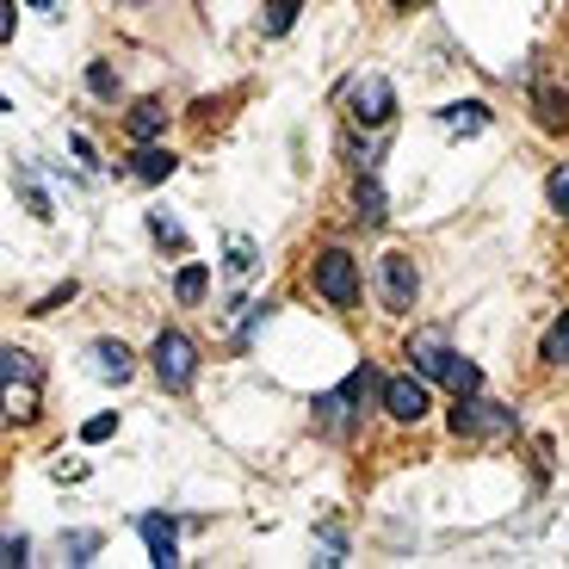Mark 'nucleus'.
<instances>
[{"mask_svg": "<svg viewBox=\"0 0 569 569\" xmlns=\"http://www.w3.org/2000/svg\"><path fill=\"white\" fill-rule=\"evenodd\" d=\"M149 235L168 247H186V229H180V217H168V210H149Z\"/></svg>", "mask_w": 569, "mask_h": 569, "instance_id": "obj_19", "label": "nucleus"}, {"mask_svg": "<svg viewBox=\"0 0 569 569\" xmlns=\"http://www.w3.org/2000/svg\"><path fill=\"white\" fill-rule=\"evenodd\" d=\"M149 365H155V384H161V390L186 397L192 378H198V347H192V335H180V328H161L149 347Z\"/></svg>", "mask_w": 569, "mask_h": 569, "instance_id": "obj_1", "label": "nucleus"}, {"mask_svg": "<svg viewBox=\"0 0 569 569\" xmlns=\"http://www.w3.org/2000/svg\"><path fill=\"white\" fill-rule=\"evenodd\" d=\"M247 273H254V242L235 235V242H229V279H247Z\"/></svg>", "mask_w": 569, "mask_h": 569, "instance_id": "obj_22", "label": "nucleus"}, {"mask_svg": "<svg viewBox=\"0 0 569 569\" xmlns=\"http://www.w3.org/2000/svg\"><path fill=\"white\" fill-rule=\"evenodd\" d=\"M347 112L360 118V124H372V131H384V124L397 118V87L384 75H360L347 87Z\"/></svg>", "mask_w": 569, "mask_h": 569, "instance_id": "obj_6", "label": "nucleus"}, {"mask_svg": "<svg viewBox=\"0 0 569 569\" xmlns=\"http://www.w3.org/2000/svg\"><path fill=\"white\" fill-rule=\"evenodd\" d=\"M545 365H569V310H557V323L545 328Z\"/></svg>", "mask_w": 569, "mask_h": 569, "instance_id": "obj_16", "label": "nucleus"}, {"mask_svg": "<svg viewBox=\"0 0 569 569\" xmlns=\"http://www.w3.org/2000/svg\"><path fill=\"white\" fill-rule=\"evenodd\" d=\"M0 378H7V415L32 421L38 415V384H44V365L25 353V347H7L0 353Z\"/></svg>", "mask_w": 569, "mask_h": 569, "instance_id": "obj_5", "label": "nucleus"}, {"mask_svg": "<svg viewBox=\"0 0 569 569\" xmlns=\"http://www.w3.org/2000/svg\"><path fill=\"white\" fill-rule=\"evenodd\" d=\"M25 7H38V13H50V7H57V0H25Z\"/></svg>", "mask_w": 569, "mask_h": 569, "instance_id": "obj_28", "label": "nucleus"}, {"mask_svg": "<svg viewBox=\"0 0 569 569\" xmlns=\"http://www.w3.org/2000/svg\"><path fill=\"white\" fill-rule=\"evenodd\" d=\"M62 550H69V564H94L99 538H94V532H69V538H62Z\"/></svg>", "mask_w": 569, "mask_h": 569, "instance_id": "obj_21", "label": "nucleus"}, {"mask_svg": "<svg viewBox=\"0 0 569 569\" xmlns=\"http://www.w3.org/2000/svg\"><path fill=\"white\" fill-rule=\"evenodd\" d=\"M353 217H360V223H372V229L390 217V210H384V186L372 180V173H360V186H353Z\"/></svg>", "mask_w": 569, "mask_h": 569, "instance_id": "obj_13", "label": "nucleus"}, {"mask_svg": "<svg viewBox=\"0 0 569 569\" xmlns=\"http://www.w3.org/2000/svg\"><path fill=\"white\" fill-rule=\"evenodd\" d=\"M446 384H452V397H471V390H483V372H476L471 360H458L452 372H446Z\"/></svg>", "mask_w": 569, "mask_h": 569, "instance_id": "obj_20", "label": "nucleus"}, {"mask_svg": "<svg viewBox=\"0 0 569 569\" xmlns=\"http://www.w3.org/2000/svg\"><path fill=\"white\" fill-rule=\"evenodd\" d=\"M124 124H131L136 143H149V136H161V124H168V106H161V99H136Z\"/></svg>", "mask_w": 569, "mask_h": 569, "instance_id": "obj_14", "label": "nucleus"}, {"mask_svg": "<svg viewBox=\"0 0 569 569\" xmlns=\"http://www.w3.org/2000/svg\"><path fill=\"white\" fill-rule=\"evenodd\" d=\"M173 168H180V161H173L168 149H155V143H143V149H136V161H131V173L143 180V186H155V180H168Z\"/></svg>", "mask_w": 569, "mask_h": 569, "instance_id": "obj_15", "label": "nucleus"}, {"mask_svg": "<svg viewBox=\"0 0 569 569\" xmlns=\"http://www.w3.org/2000/svg\"><path fill=\"white\" fill-rule=\"evenodd\" d=\"M384 415L390 421H402V427H415L421 415H427V378H390L384 384Z\"/></svg>", "mask_w": 569, "mask_h": 569, "instance_id": "obj_9", "label": "nucleus"}, {"mask_svg": "<svg viewBox=\"0 0 569 569\" xmlns=\"http://www.w3.org/2000/svg\"><path fill=\"white\" fill-rule=\"evenodd\" d=\"M372 390H378V372H372V365L347 372L341 390H323V397H316V421H323V427H335V434H347V427H353V421L365 415Z\"/></svg>", "mask_w": 569, "mask_h": 569, "instance_id": "obj_2", "label": "nucleus"}, {"mask_svg": "<svg viewBox=\"0 0 569 569\" xmlns=\"http://www.w3.org/2000/svg\"><path fill=\"white\" fill-rule=\"evenodd\" d=\"M87 372L106 378V384H124V378H131V347H124V341H94V347H87Z\"/></svg>", "mask_w": 569, "mask_h": 569, "instance_id": "obj_11", "label": "nucleus"}, {"mask_svg": "<svg viewBox=\"0 0 569 569\" xmlns=\"http://www.w3.org/2000/svg\"><path fill=\"white\" fill-rule=\"evenodd\" d=\"M136 532H143V545H149V564L155 569H173V564H180V538H173V532H180V520L143 513V520H136Z\"/></svg>", "mask_w": 569, "mask_h": 569, "instance_id": "obj_10", "label": "nucleus"}, {"mask_svg": "<svg viewBox=\"0 0 569 569\" xmlns=\"http://www.w3.org/2000/svg\"><path fill=\"white\" fill-rule=\"evenodd\" d=\"M550 210H557V217H569V168H557V173H550Z\"/></svg>", "mask_w": 569, "mask_h": 569, "instance_id": "obj_24", "label": "nucleus"}, {"mask_svg": "<svg viewBox=\"0 0 569 569\" xmlns=\"http://www.w3.org/2000/svg\"><path fill=\"white\" fill-rule=\"evenodd\" d=\"M112 434H118V415H94L87 427H81V439H87V446H99V439H112Z\"/></svg>", "mask_w": 569, "mask_h": 569, "instance_id": "obj_26", "label": "nucleus"}, {"mask_svg": "<svg viewBox=\"0 0 569 569\" xmlns=\"http://www.w3.org/2000/svg\"><path fill=\"white\" fill-rule=\"evenodd\" d=\"M439 124L458 136H476V131H489V106L483 99H458V106H439Z\"/></svg>", "mask_w": 569, "mask_h": 569, "instance_id": "obj_12", "label": "nucleus"}, {"mask_svg": "<svg viewBox=\"0 0 569 569\" xmlns=\"http://www.w3.org/2000/svg\"><path fill=\"white\" fill-rule=\"evenodd\" d=\"M87 87H94L99 99H118V75L106 69V62H94V69H87Z\"/></svg>", "mask_w": 569, "mask_h": 569, "instance_id": "obj_23", "label": "nucleus"}, {"mask_svg": "<svg viewBox=\"0 0 569 569\" xmlns=\"http://www.w3.org/2000/svg\"><path fill=\"white\" fill-rule=\"evenodd\" d=\"M378 298H384L390 316H402V310L421 298V273H415L409 254H384V261H378Z\"/></svg>", "mask_w": 569, "mask_h": 569, "instance_id": "obj_7", "label": "nucleus"}, {"mask_svg": "<svg viewBox=\"0 0 569 569\" xmlns=\"http://www.w3.org/2000/svg\"><path fill=\"white\" fill-rule=\"evenodd\" d=\"M409 360H415V372L427 384H434V378L446 384V372L458 365V353L446 347V335H439V328H421V335H409Z\"/></svg>", "mask_w": 569, "mask_h": 569, "instance_id": "obj_8", "label": "nucleus"}, {"mask_svg": "<svg viewBox=\"0 0 569 569\" xmlns=\"http://www.w3.org/2000/svg\"><path fill=\"white\" fill-rule=\"evenodd\" d=\"M452 434L458 439H495V434H513V409L508 402L483 397V390H471V397H452Z\"/></svg>", "mask_w": 569, "mask_h": 569, "instance_id": "obj_3", "label": "nucleus"}, {"mask_svg": "<svg viewBox=\"0 0 569 569\" xmlns=\"http://www.w3.org/2000/svg\"><path fill=\"white\" fill-rule=\"evenodd\" d=\"M310 284H316V298H328L335 310H360V261H353L347 247H328V254H316V273H310Z\"/></svg>", "mask_w": 569, "mask_h": 569, "instance_id": "obj_4", "label": "nucleus"}, {"mask_svg": "<svg viewBox=\"0 0 569 569\" xmlns=\"http://www.w3.org/2000/svg\"><path fill=\"white\" fill-rule=\"evenodd\" d=\"M13 32H20V13H13V0H0V44H13Z\"/></svg>", "mask_w": 569, "mask_h": 569, "instance_id": "obj_27", "label": "nucleus"}, {"mask_svg": "<svg viewBox=\"0 0 569 569\" xmlns=\"http://www.w3.org/2000/svg\"><path fill=\"white\" fill-rule=\"evenodd\" d=\"M390 7H409V0H390Z\"/></svg>", "mask_w": 569, "mask_h": 569, "instance_id": "obj_29", "label": "nucleus"}, {"mask_svg": "<svg viewBox=\"0 0 569 569\" xmlns=\"http://www.w3.org/2000/svg\"><path fill=\"white\" fill-rule=\"evenodd\" d=\"M298 13H304V0H266V32L284 38V32L298 25Z\"/></svg>", "mask_w": 569, "mask_h": 569, "instance_id": "obj_18", "label": "nucleus"}, {"mask_svg": "<svg viewBox=\"0 0 569 569\" xmlns=\"http://www.w3.org/2000/svg\"><path fill=\"white\" fill-rule=\"evenodd\" d=\"M25 550H32V538H25V532H13V538H7V545H0V564H7V569L32 564V557H25Z\"/></svg>", "mask_w": 569, "mask_h": 569, "instance_id": "obj_25", "label": "nucleus"}, {"mask_svg": "<svg viewBox=\"0 0 569 569\" xmlns=\"http://www.w3.org/2000/svg\"><path fill=\"white\" fill-rule=\"evenodd\" d=\"M205 291H210V273H205V266H180V279H173V298H180V304H198Z\"/></svg>", "mask_w": 569, "mask_h": 569, "instance_id": "obj_17", "label": "nucleus"}]
</instances>
